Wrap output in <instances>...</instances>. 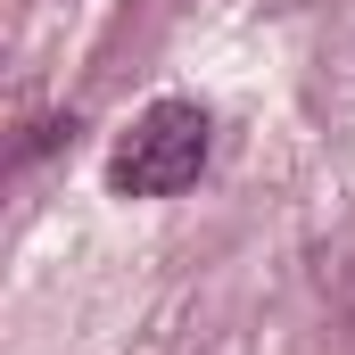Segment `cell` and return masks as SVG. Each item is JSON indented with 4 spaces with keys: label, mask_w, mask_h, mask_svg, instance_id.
Here are the masks:
<instances>
[{
    "label": "cell",
    "mask_w": 355,
    "mask_h": 355,
    "mask_svg": "<svg viewBox=\"0 0 355 355\" xmlns=\"http://www.w3.org/2000/svg\"><path fill=\"white\" fill-rule=\"evenodd\" d=\"M207 166V107L198 99H157L132 116V132L107 157V190L116 198H174Z\"/></svg>",
    "instance_id": "1"
}]
</instances>
